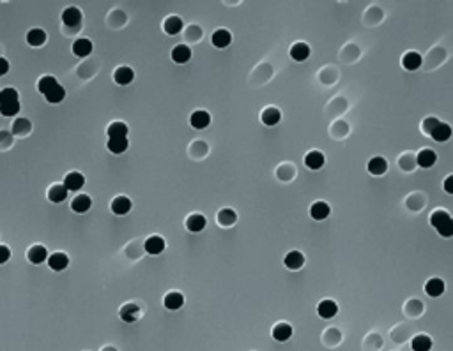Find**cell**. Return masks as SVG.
I'll list each match as a JSON object with an SVG mask.
<instances>
[{"mask_svg":"<svg viewBox=\"0 0 453 351\" xmlns=\"http://www.w3.org/2000/svg\"><path fill=\"white\" fill-rule=\"evenodd\" d=\"M310 55V46L305 43H296L292 48H290V57L294 58L296 62H303L306 60Z\"/></svg>","mask_w":453,"mask_h":351,"instance_id":"21","label":"cell"},{"mask_svg":"<svg viewBox=\"0 0 453 351\" xmlns=\"http://www.w3.org/2000/svg\"><path fill=\"white\" fill-rule=\"evenodd\" d=\"M261 119L262 122H264V126H276V124L280 122V119H282V115H280V111L276 110V108H266L264 111H262L261 115Z\"/></svg>","mask_w":453,"mask_h":351,"instance_id":"27","label":"cell"},{"mask_svg":"<svg viewBox=\"0 0 453 351\" xmlns=\"http://www.w3.org/2000/svg\"><path fill=\"white\" fill-rule=\"evenodd\" d=\"M69 265V258L64 254V252H53V254L48 258V267L55 272H60L66 267Z\"/></svg>","mask_w":453,"mask_h":351,"instance_id":"10","label":"cell"},{"mask_svg":"<svg viewBox=\"0 0 453 351\" xmlns=\"http://www.w3.org/2000/svg\"><path fill=\"white\" fill-rule=\"evenodd\" d=\"M368 171L372 173V175H384V173L388 171V162H386V159H382V157L370 159Z\"/></svg>","mask_w":453,"mask_h":351,"instance_id":"28","label":"cell"},{"mask_svg":"<svg viewBox=\"0 0 453 351\" xmlns=\"http://www.w3.org/2000/svg\"><path fill=\"white\" fill-rule=\"evenodd\" d=\"M108 138H127V126L124 122H112L106 129Z\"/></svg>","mask_w":453,"mask_h":351,"instance_id":"30","label":"cell"},{"mask_svg":"<svg viewBox=\"0 0 453 351\" xmlns=\"http://www.w3.org/2000/svg\"><path fill=\"white\" fill-rule=\"evenodd\" d=\"M425 291H427L430 297H439V295H442V291H444V281L434 277V279H430L427 284H425Z\"/></svg>","mask_w":453,"mask_h":351,"instance_id":"29","label":"cell"},{"mask_svg":"<svg viewBox=\"0 0 453 351\" xmlns=\"http://www.w3.org/2000/svg\"><path fill=\"white\" fill-rule=\"evenodd\" d=\"M106 147L112 154H122L130 147V141H127V138H110Z\"/></svg>","mask_w":453,"mask_h":351,"instance_id":"25","label":"cell"},{"mask_svg":"<svg viewBox=\"0 0 453 351\" xmlns=\"http://www.w3.org/2000/svg\"><path fill=\"white\" fill-rule=\"evenodd\" d=\"M444 191L448 194H451L453 193V177L449 175L448 179H446V182H444Z\"/></svg>","mask_w":453,"mask_h":351,"instance_id":"43","label":"cell"},{"mask_svg":"<svg viewBox=\"0 0 453 351\" xmlns=\"http://www.w3.org/2000/svg\"><path fill=\"white\" fill-rule=\"evenodd\" d=\"M91 205H92V200H91V196H87V194H78V196H75V200L71 201L73 212H77V214H85V212L91 208Z\"/></svg>","mask_w":453,"mask_h":351,"instance_id":"7","label":"cell"},{"mask_svg":"<svg viewBox=\"0 0 453 351\" xmlns=\"http://www.w3.org/2000/svg\"><path fill=\"white\" fill-rule=\"evenodd\" d=\"M27 258H29V261L34 263V265H39V263H43L48 259V251L43 247V245H32V247L29 249V252H27Z\"/></svg>","mask_w":453,"mask_h":351,"instance_id":"9","label":"cell"},{"mask_svg":"<svg viewBox=\"0 0 453 351\" xmlns=\"http://www.w3.org/2000/svg\"><path fill=\"white\" fill-rule=\"evenodd\" d=\"M402 65L407 69V71H416V69L421 65V55L416 53V51H409V53L404 55Z\"/></svg>","mask_w":453,"mask_h":351,"instance_id":"26","label":"cell"},{"mask_svg":"<svg viewBox=\"0 0 453 351\" xmlns=\"http://www.w3.org/2000/svg\"><path fill=\"white\" fill-rule=\"evenodd\" d=\"M437 231H439V235H442V237H446V238L451 237V235H453V221H451V219H449L448 222H444V224H442L441 228L437 229Z\"/></svg>","mask_w":453,"mask_h":351,"instance_id":"39","label":"cell"},{"mask_svg":"<svg viewBox=\"0 0 453 351\" xmlns=\"http://www.w3.org/2000/svg\"><path fill=\"white\" fill-rule=\"evenodd\" d=\"M435 161H437V155H435V152L430 150V148H423L416 157V162L421 166V168H430Z\"/></svg>","mask_w":453,"mask_h":351,"instance_id":"23","label":"cell"},{"mask_svg":"<svg viewBox=\"0 0 453 351\" xmlns=\"http://www.w3.org/2000/svg\"><path fill=\"white\" fill-rule=\"evenodd\" d=\"M145 251L149 252V254H161L165 249V240L161 237H158V235H153V237H149L147 240H145Z\"/></svg>","mask_w":453,"mask_h":351,"instance_id":"4","label":"cell"},{"mask_svg":"<svg viewBox=\"0 0 453 351\" xmlns=\"http://www.w3.org/2000/svg\"><path fill=\"white\" fill-rule=\"evenodd\" d=\"M189 124H191L195 129H206V127L211 124V115L204 110H197V111H193L191 117H189Z\"/></svg>","mask_w":453,"mask_h":351,"instance_id":"3","label":"cell"},{"mask_svg":"<svg viewBox=\"0 0 453 351\" xmlns=\"http://www.w3.org/2000/svg\"><path fill=\"white\" fill-rule=\"evenodd\" d=\"M163 29L168 36H175V34H179L182 30V20L179 16H168L163 23Z\"/></svg>","mask_w":453,"mask_h":351,"instance_id":"24","label":"cell"},{"mask_svg":"<svg viewBox=\"0 0 453 351\" xmlns=\"http://www.w3.org/2000/svg\"><path fill=\"white\" fill-rule=\"evenodd\" d=\"M62 22H64V25H68V27H77L78 23L82 22V13H80V9H77V8H68L64 13H62Z\"/></svg>","mask_w":453,"mask_h":351,"instance_id":"17","label":"cell"},{"mask_svg":"<svg viewBox=\"0 0 453 351\" xmlns=\"http://www.w3.org/2000/svg\"><path fill=\"white\" fill-rule=\"evenodd\" d=\"M163 304L168 311H177V309H181L182 304H184V297H182L179 291H172V293L165 295Z\"/></svg>","mask_w":453,"mask_h":351,"instance_id":"15","label":"cell"},{"mask_svg":"<svg viewBox=\"0 0 453 351\" xmlns=\"http://www.w3.org/2000/svg\"><path fill=\"white\" fill-rule=\"evenodd\" d=\"M331 208L328 203H324V201H317V203L312 205V208H310V215H312L315 221H324V219L330 215Z\"/></svg>","mask_w":453,"mask_h":351,"instance_id":"20","label":"cell"},{"mask_svg":"<svg viewBox=\"0 0 453 351\" xmlns=\"http://www.w3.org/2000/svg\"><path fill=\"white\" fill-rule=\"evenodd\" d=\"M236 219H237V215L232 208H223V210L218 212V222H220L221 226H232L234 222H236Z\"/></svg>","mask_w":453,"mask_h":351,"instance_id":"35","label":"cell"},{"mask_svg":"<svg viewBox=\"0 0 453 351\" xmlns=\"http://www.w3.org/2000/svg\"><path fill=\"white\" fill-rule=\"evenodd\" d=\"M92 51V43L89 39H77L73 43V53L77 55V57H87L91 55Z\"/></svg>","mask_w":453,"mask_h":351,"instance_id":"22","label":"cell"},{"mask_svg":"<svg viewBox=\"0 0 453 351\" xmlns=\"http://www.w3.org/2000/svg\"><path fill=\"white\" fill-rule=\"evenodd\" d=\"M317 312H319V316L322 319H331V318H335V316H337V312H338V305L335 304L333 300H322L319 304V307H317Z\"/></svg>","mask_w":453,"mask_h":351,"instance_id":"5","label":"cell"},{"mask_svg":"<svg viewBox=\"0 0 453 351\" xmlns=\"http://www.w3.org/2000/svg\"><path fill=\"white\" fill-rule=\"evenodd\" d=\"M57 85H58V81L53 78V76H43V78L39 79V83H37V89H39V92L43 94V96H46V94L50 92L51 89H55Z\"/></svg>","mask_w":453,"mask_h":351,"instance_id":"36","label":"cell"},{"mask_svg":"<svg viewBox=\"0 0 453 351\" xmlns=\"http://www.w3.org/2000/svg\"><path fill=\"white\" fill-rule=\"evenodd\" d=\"M273 337H275V340H278V342H285V340H289L290 337H292V326H290L289 323H278V325H275V328H273Z\"/></svg>","mask_w":453,"mask_h":351,"instance_id":"14","label":"cell"},{"mask_svg":"<svg viewBox=\"0 0 453 351\" xmlns=\"http://www.w3.org/2000/svg\"><path fill=\"white\" fill-rule=\"evenodd\" d=\"M324 162H326V157H324V154H320L319 150L308 152V154H306V157H305V164H306V168H310V169L322 168Z\"/></svg>","mask_w":453,"mask_h":351,"instance_id":"16","label":"cell"},{"mask_svg":"<svg viewBox=\"0 0 453 351\" xmlns=\"http://www.w3.org/2000/svg\"><path fill=\"white\" fill-rule=\"evenodd\" d=\"M20 111V99L18 92L15 89L0 90V115L13 117Z\"/></svg>","mask_w":453,"mask_h":351,"instance_id":"1","label":"cell"},{"mask_svg":"<svg viewBox=\"0 0 453 351\" xmlns=\"http://www.w3.org/2000/svg\"><path fill=\"white\" fill-rule=\"evenodd\" d=\"M110 208H112L113 214H117V215H126L127 212L131 210V200H130V198H126V196H117L115 200L112 201Z\"/></svg>","mask_w":453,"mask_h":351,"instance_id":"11","label":"cell"},{"mask_svg":"<svg viewBox=\"0 0 453 351\" xmlns=\"http://www.w3.org/2000/svg\"><path fill=\"white\" fill-rule=\"evenodd\" d=\"M437 124H439V120H437V119H432V117H430V119H425V120H423V131H425V133L430 134V131L434 129V127L437 126Z\"/></svg>","mask_w":453,"mask_h":351,"instance_id":"40","label":"cell"},{"mask_svg":"<svg viewBox=\"0 0 453 351\" xmlns=\"http://www.w3.org/2000/svg\"><path fill=\"white\" fill-rule=\"evenodd\" d=\"M283 261H285V267L289 270H299L303 267V263H305V256L299 251H290Z\"/></svg>","mask_w":453,"mask_h":351,"instance_id":"13","label":"cell"},{"mask_svg":"<svg viewBox=\"0 0 453 351\" xmlns=\"http://www.w3.org/2000/svg\"><path fill=\"white\" fill-rule=\"evenodd\" d=\"M66 198H68V189L64 186H53L48 191V200L53 203H62Z\"/></svg>","mask_w":453,"mask_h":351,"instance_id":"34","label":"cell"},{"mask_svg":"<svg viewBox=\"0 0 453 351\" xmlns=\"http://www.w3.org/2000/svg\"><path fill=\"white\" fill-rule=\"evenodd\" d=\"M138 314H140V309H138V305H135V304H126V305H122V309H120V318L127 323L137 321Z\"/></svg>","mask_w":453,"mask_h":351,"instance_id":"33","label":"cell"},{"mask_svg":"<svg viewBox=\"0 0 453 351\" xmlns=\"http://www.w3.org/2000/svg\"><path fill=\"white\" fill-rule=\"evenodd\" d=\"M133 78H135L133 69L127 67V65H122V67H119L113 72V79H115L117 85H130L133 81Z\"/></svg>","mask_w":453,"mask_h":351,"instance_id":"8","label":"cell"},{"mask_svg":"<svg viewBox=\"0 0 453 351\" xmlns=\"http://www.w3.org/2000/svg\"><path fill=\"white\" fill-rule=\"evenodd\" d=\"M170 57L175 64H186V62L191 58V50H189V46H186V44H177V46L172 50Z\"/></svg>","mask_w":453,"mask_h":351,"instance_id":"6","label":"cell"},{"mask_svg":"<svg viewBox=\"0 0 453 351\" xmlns=\"http://www.w3.org/2000/svg\"><path fill=\"white\" fill-rule=\"evenodd\" d=\"M9 258H11V251H9V247L0 245V265L6 263V261H9Z\"/></svg>","mask_w":453,"mask_h":351,"instance_id":"41","label":"cell"},{"mask_svg":"<svg viewBox=\"0 0 453 351\" xmlns=\"http://www.w3.org/2000/svg\"><path fill=\"white\" fill-rule=\"evenodd\" d=\"M411 346H413L414 351H430L432 347V339L428 335H425V333H420V335H416L413 339V342H411Z\"/></svg>","mask_w":453,"mask_h":351,"instance_id":"32","label":"cell"},{"mask_svg":"<svg viewBox=\"0 0 453 351\" xmlns=\"http://www.w3.org/2000/svg\"><path fill=\"white\" fill-rule=\"evenodd\" d=\"M211 43H213V46L216 48H227L230 43H232V36H230L229 30H216V32L211 36Z\"/></svg>","mask_w":453,"mask_h":351,"instance_id":"12","label":"cell"},{"mask_svg":"<svg viewBox=\"0 0 453 351\" xmlns=\"http://www.w3.org/2000/svg\"><path fill=\"white\" fill-rule=\"evenodd\" d=\"M44 97H46V101H48V103H51V104L60 103V101L66 97V90H64V86H62L60 83H58V85L55 86V89H51L50 92H48Z\"/></svg>","mask_w":453,"mask_h":351,"instance_id":"38","label":"cell"},{"mask_svg":"<svg viewBox=\"0 0 453 351\" xmlns=\"http://www.w3.org/2000/svg\"><path fill=\"white\" fill-rule=\"evenodd\" d=\"M84 184H85V179H84L82 173L71 171V173L66 175L64 184H62V186H64L66 189H68V193H69V191H80L82 187H84Z\"/></svg>","mask_w":453,"mask_h":351,"instance_id":"2","label":"cell"},{"mask_svg":"<svg viewBox=\"0 0 453 351\" xmlns=\"http://www.w3.org/2000/svg\"><path fill=\"white\" fill-rule=\"evenodd\" d=\"M206 224H207V221H206V217H204L202 214H193V215H189V217L186 219V228H188L191 233L202 231V229L206 228Z\"/></svg>","mask_w":453,"mask_h":351,"instance_id":"18","label":"cell"},{"mask_svg":"<svg viewBox=\"0 0 453 351\" xmlns=\"http://www.w3.org/2000/svg\"><path fill=\"white\" fill-rule=\"evenodd\" d=\"M430 136H432V140H435V141H446V140H449V136H451V127L444 122H439L437 126L430 131Z\"/></svg>","mask_w":453,"mask_h":351,"instance_id":"19","label":"cell"},{"mask_svg":"<svg viewBox=\"0 0 453 351\" xmlns=\"http://www.w3.org/2000/svg\"><path fill=\"white\" fill-rule=\"evenodd\" d=\"M449 219L451 217H449V214L446 210H435L434 214L430 215V224L434 226L435 229H439L444 222H448Z\"/></svg>","mask_w":453,"mask_h":351,"instance_id":"37","label":"cell"},{"mask_svg":"<svg viewBox=\"0 0 453 351\" xmlns=\"http://www.w3.org/2000/svg\"><path fill=\"white\" fill-rule=\"evenodd\" d=\"M27 43H29L30 46H43V44L46 43V34H44V30L32 29L29 34H27Z\"/></svg>","mask_w":453,"mask_h":351,"instance_id":"31","label":"cell"},{"mask_svg":"<svg viewBox=\"0 0 453 351\" xmlns=\"http://www.w3.org/2000/svg\"><path fill=\"white\" fill-rule=\"evenodd\" d=\"M8 71H9V62L6 60V58L0 57V76H4Z\"/></svg>","mask_w":453,"mask_h":351,"instance_id":"42","label":"cell"}]
</instances>
